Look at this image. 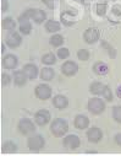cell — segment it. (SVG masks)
I'll return each mask as SVG.
<instances>
[{
  "mask_svg": "<svg viewBox=\"0 0 121 156\" xmlns=\"http://www.w3.org/2000/svg\"><path fill=\"white\" fill-rule=\"evenodd\" d=\"M67 130H69V124H67L66 121H64L61 118H58L52 123L50 132L55 136H62V135H65L67 133Z\"/></svg>",
  "mask_w": 121,
  "mask_h": 156,
  "instance_id": "cell-1",
  "label": "cell"
},
{
  "mask_svg": "<svg viewBox=\"0 0 121 156\" xmlns=\"http://www.w3.org/2000/svg\"><path fill=\"white\" fill-rule=\"evenodd\" d=\"M27 145H28V149H29L31 151H39L40 149L44 147L45 140H44V138H43L42 135L37 134V135H33V136H31V138L28 139Z\"/></svg>",
  "mask_w": 121,
  "mask_h": 156,
  "instance_id": "cell-2",
  "label": "cell"
},
{
  "mask_svg": "<svg viewBox=\"0 0 121 156\" xmlns=\"http://www.w3.org/2000/svg\"><path fill=\"white\" fill-rule=\"evenodd\" d=\"M105 109V103L98 98V97H93L88 101V111L93 114H100Z\"/></svg>",
  "mask_w": 121,
  "mask_h": 156,
  "instance_id": "cell-3",
  "label": "cell"
},
{
  "mask_svg": "<svg viewBox=\"0 0 121 156\" xmlns=\"http://www.w3.org/2000/svg\"><path fill=\"white\" fill-rule=\"evenodd\" d=\"M25 14L29 19H32L35 23H42L45 20V17H47L45 12L43 10H39V9H27L25 11Z\"/></svg>",
  "mask_w": 121,
  "mask_h": 156,
  "instance_id": "cell-4",
  "label": "cell"
},
{
  "mask_svg": "<svg viewBox=\"0 0 121 156\" xmlns=\"http://www.w3.org/2000/svg\"><path fill=\"white\" fill-rule=\"evenodd\" d=\"M18 130L23 134V135H29L32 133H34L35 127L33 124V122L28 118H23L18 122Z\"/></svg>",
  "mask_w": 121,
  "mask_h": 156,
  "instance_id": "cell-5",
  "label": "cell"
},
{
  "mask_svg": "<svg viewBox=\"0 0 121 156\" xmlns=\"http://www.w3.org/2000/svg\"><path fill=\"white\" fill-rule=\"evenodd\" d=\"M34 119H35V123L38 126H45L50 121V113L47 109H39L34 114Z\"/></svg>",
  "mask_w": 121,
  "mask_h": 156,
  "instance_id": "cell-6",
  "label": "cell"
},
{
  "mask_svg": "<svg viewBox=\"0 0 121 156\" xmlns=\"http://www.w3.org/2000/svg\"><path fill=\"white\" fill-rule=\"evenodd\" d=\"M35 96L39 100H48L52 96V89L49 85L40 84L35 87Z\"/></svg>",
  "mask_w": 121,
  "mask_h": 156,
  "instance_id": "cell-7",
  "label": "cell"
},
{
  "mask_svg": "<svg viewBox=\"0 0 121 156\" xmlns=\"http://www.w3.org/2000/svg\"><path fill=\"white\" fill-rule=\"evenodd\" d=\"M79 145H81V140L75 134H70V135H67V136L64 138V146L66 149H69V150H75Z\"/></svg>",
  "mask_w": 121,
  "mask_h": 156,
  "instance_id": "cell-8",
  "label": "cell"
},
{
  "mask_svg": "<svg viewBox=\"0 0 121 156\" xmlns=\"http://www.w3.org/2000/svg\"><path fill=\"white\" fill-rule=\"evenodd\" d=\"M5 41H6V44H8L10 48H17V47L21 44V42H22V38H21L20 33L12 31V32H10V33L6 36V40H5Z\"/></svg>",
  "mask_w": 121,
  "mask_h": 156,
  "instance_id": "cell-9",
  "label": "cell"
},
{
  "mask_svg": "<svg viewBox=\"0 0 121 156\" xmlns=\"http://www.w3.org/2000/svg\"><path fill=\"white\" fill-rule=\"evenodd\" d=\"M83 38H85V41L88 44H92V43H94V42H97L99 40V31L96 27L87 28L85 31V33H83Z\"/></svg>",
  "mask_w": 121,
  "mask_h": 156,
  "instance_id": "cell-10",
  "label": "cell"
},
{
  "mask_svg": "<svg viewBox=\"0 0 121 156\" xmlns=\"http://www.w3.org/2000/svg\"><path fill=\"white\" fill-rule=\"evenodd\" d=\"M18 22H20V32L23 34H29L32 30V25L29 22V17L25 12L18 17Z\"/></svg>",
  "mask_w": 121,
  "mask_h": 156,
  "instance_id": "cell-11",
  "label": "cell"
},
{
  "mask_svg": "<svg viewBox=\"0 0 121 156\" xmlns=\"http://www.w3.org/2000/svg\"><path fill=\"white\" fill-rule=\"evenodd\" d=\"M77 71H78V65L75 62H71V60L65 62L62 64V66H61V73L64 75H66V76H72Z\"/></svg>",
  "mask_w": 121,
  "mask_h": 156,
  "instance_id": "cell-12",
  "label": "cell"
},
{
  "mask_svg": "<svg viewBox=\"0 0 121 156\" xmlns=\"http://www.w3.org/2000/svg\"><path fill=\"white\" fill-rule=\"evenodd\" d=\"M102 136H103V133H102V130H100L99 128H97V127H92V128L88 129V132H87V138H88V140H89L91 143H99L100 139H102Z\"/></svg>",
  "mask_w": 121,
  "mask_h": 156,
  "instance_id": "cell-13",
  "label": "cell"
},
{
  "mask_svg": "<svg viewBox=\"0 0 121 156\" xmlns=\"http://www.w3.org/2000/svg\"><path fill=\"white\" fill-rule=\"evenodd\" d=\"M73 124H75V127H76L77 129L83 130V129L88 128V126H89V119L87 118L86 115H83V114H78V115H76Z\"/></svg>",
  "mask_w": 121,
  "mask_h": 156,
  "instance_id": "cell-14",
  "label": "cell"
},
{
  "mask_svg": "<svg viewBox=\"0 0 121 156\" xmlns=\"http://www.w3.org/2000/svg\"><path fill=\"white\" fill-rule=\"evenodd\" d=\"M27 79H28V76L26 75L23 70H17L14 73V83L17 86H23L27 83Z\"/></svg>",
  "mask_w": 121,
  "mask_h": 156,
  "instance_id": "cell-15",
  "label": "cell"
},
{
  "mask_svg": "<svg viewBox=\"0 0 121 156\" xmlns=\"http://www.w3.org/2000/svg\"><path fill=\"white\" fill-rule=\"evenodd\" d=\"M17 63H18V60H17V58L14 54H8L3 59V65L6 69H14V68H16Z\"/></svg>",
  "mask_w": 121,
  "mask_h": 156,
  "instance_id": "cell-16",
  "label": "cell"
},
{
  "mask_svg": "<svg viewBox=\"0 0 121 156\" xmlns=\"http://www.w3.org/2000/svg\"><path fill=\"white\" fill-rule=\"evenodd\" d=\"M23 71L26 73V75L28 76L29 80L35 79L37 75H38V68H37V65H34V64H26V65L23 66Z\"/></svg>",
  "mask_w": 121,
  "mask_h": 156,
  "instance_id": "cell-17",
  "label": "cell"
},
{
  "mask_svg": "<svg viewBox=\"0 0 121 156\" xmlns=\"http://www.w3.org/2000/svg\"><path fill=\"white\" fill-rule=\"evenodd\" d=\"M53 105H54L56 108H59V109H64V108L67 107L69 100H67L65 96H62V95H56V96L53 98Z\"/></svg>",
  "mask_w": 121,
  "mask_h": 156,
  "instance_id": "cell-18",
  "label": "cell"
},
{
  "mask_svg": "<svg viewBox=\"0 0 121 156\" xmlns=\"http://www.w3.org/2000/svg\"><path fill=\"white\" fill-rule=\"evenodd\" d=\"M93 70L97 75H105L109 73V66L103 62H97L93 65Z\"/></svg>",
  "mask_w": 121,
  "mask_h": 156,
  "instance_id": "cell-19",
  "label": "cell"
},
{
  "mask_svg": "<svg viewBox=\"0 0 121 156\" xmlns=\"http://www.w3.org/2000/svg\"><path fill=\"white\" fill-rule=\"evenodd\" d=\"M54 77V70L52 68H43L40 71V79L45 80V81H50Z\"/></svg>",
  "mask_w": 121,
  "mask_h": 156,
  "instance_id": "cell-20",
  "label": "cell"
},
{
  "mask_svg": "<svg viewBox=\"0 0 121 156\" xmlns=\"http://www.w3.org/2000/svg\"><path fill=\"white\" fill-rule=\"evenodd\" d=\"M104 87H105V85L102 84V83H93V84L89 86V91H91L93 95H102L103 91H104Z\"/></svg>",
  "mask_w": 121,
  "mask_h": 156,
  "instance_id": "cell-21",
  "label": "cell"
},
{
  "mask_svg": "<svg viewBox=\"0 0 121 156\" xmlns=\"http://www.w3.org/2000/svg\"><path fill=\"white\" fill-rule=\"evenodd\" d=\"M45 30L48 31V32H58L59 30H60V23L58 22V21H54V20H49V21H47V23H45Z\"/></svg>",
  "mask_w": 121,
  "mask_h": 156,
  "instance_id": "cell-22",
  "label": "cell"
},
{
  "mask_svg": "<svg viewBox=\"0 0 121 156\" xmlns=\"http://www.w3.org/2000/svg\"><path fill=\"white\" fill-rule=\"evenodd\" d=\"M17 150V146L15 143L12 141H6L3 144V147H2V151L5 152V154H9V152H15Z\"/></svg>",
  "mask_w": 121,
  "mask_h": 156,
  "instance_id": "cell-23",
  "label": "cell"
},
{
  "mask_svg": "<svg viewBox=\"0 0 121 156\" xmlns=\"http://www.w3.org/2000/svg\"><path fill=\"white\" fill-rule=\"evenodd\" d=\"M2 25H3V28H4V30H8V31H12V30H15V27H16V22H15L11 17L4 19Z\"/></svg>",
  "mask_w": 121,
  "mask_h": 156,
  "instance_id": "cell-24",
  "label": "cell"
},
{
  "mask_svg": "<svg viewBox=\"0 0 121 156\" xmlns=\"http://www.w3.org/2000/svg\"><path fill=\"white\" fill-rule=\"evenodd\" d=\"M55 62H56V57H55V54H53V53H47V54H44V55L42 57V63L45 64V65H52V64H54Z\"/></svg>",
  "mask_w": 121,
  "mask_h": 156,
  "instance_id": "cell-25",
  "label": "cell"
},
{
  "mask_svg": "<svg viewBox=\"0 0 121 156\" xmlns=\"http://www.w3.org/2000/svg\"><path fill=\"white\" fill-rule=\"evenodd\" d=\"M62 43H64V37L60 36V34H54L50 38V44L53 47H60Z\"/></svg>",
  "mask_w": 121,
  "mask_h": 156,
  "instance_id": "cell-26",
  "label": "cell"
},
{
  "mask_svg": "<svg viewBox=\"0 0 121 156\" xmlns=\"http://www.w3.org/2000/svg\"><path fill=\"white\" fill-rule=\"evenodd\" d=\"M113 117L117 123H121V106H115L113 108Z\"/></svg>",
  "mask_w": 121,
  "mask_h": 156,
  "instance_id": "cell-27",
  "label": "cell"
},
{
  "mask_svg": "<svg viewBox=\"0 0 121 156\" xmlns=\"http://www.w3.org/2000/svg\"><path fill=\"white\" fill-rule=\"evenodd\" d=\"M77 57L81 60H88L89 59V52L87 49H79L77 52Z\"/></svg>",
  "mask_w": 121,
  "mask_h": 156,
  "instance_id": "cell-28",
  "label": "cell"
},
{
  "mask_svg": "<svg viewBox=\"0 0 121 156\" xmlns=\"http://www.w3.org/2000/svg\"><path fill=\"white\" fill-rule=\"evenodd\" d=\"M102 96L106 100V101H109V102H111L113 101V92H111V90L105 85V87H104V91H103V94H102Z\"/></svg>",
  "mask_w": 121,
  "mask_h": 156,
  "instance_id": "cell-29",
  "label": "cell"
},
{
  "mask_svg": "<svg viewBox=\"0 0 121 156\" xmlns=\"http://www.w3.org/2000/svg\"><path fill=\"white\" fill-rule=\"evenodd\" d=\"M69 55H70V51L67 48H60V49H58V57L60 59H66V58H69Z\"/></svg>",
  "mask_w": 121,
  "mask_h": 156,
  "instance_id": "cell-30",
  "label": "cell"
},
{
  "mask_svg": "<svg viewBox=\"0 0 121 156\" xmlns=\"http://www.w3.org/2000/svg\"><path fill=\"white\" fill-rule=\"evenodd\" d=\"M105 10H106V5L105 4H98L97 5V12H98V15H104L105 14Z\"/></svg>",
  "mask_w": 121,
  "mask_h": 156,
  "instance_id": "cell-31",
  "label": "cell"
},
{
  "mask_svg": "<svg viewBox=\"0 0 121 156\" xmlns=\"http://www.w3.org/2000/svg\"><path fill=\"white\" fill-rule=\"evenodd\" d=\"M10 81H11V77L8 74H3L2 75V83H3V85H9Z\"/></svg>",
  "mask_w": 121,
  "mask_h": 156,
  "instance_id": "cell-32",
  "label": "cell"
},
{
  "mask_svg": "<svg viewBox=\"0 0 121 156\" xmlns=\"http://www.w3.org/2000/svg\"><path fill=\"white\" fill-rule=\"evenodd\" d=\"M8 6H9L8 2H6V0H3V3H2V11L3 12L4 11H8Z\"/></svg>",
  "mask_w": 121,
  "mask_h": 156,
  "instance_id": "cell-33",
  "label": "cell"
},
{
  "mask_svg": "<svg viewBox=\"0 0 121 156\" xmlns=\"http://www.w3.org/2000/svg\"><path fill=\"white\" fill-rule=\"evenodd\" d=\"M115 141H116V144H117V145H120V146H121V133H119V134H116V135H115Z\"/></svg>",
  "mask_w": 121,
  "mask_h": 156,
  "instance_id": "cell-34",
  "label": "cell"
},
{
  "mask_svg": "<svg viewBox=\"0 0 121 156\" xmlns=\"http://www.w3.org/2000/svg\"><path fill=\"white\" fill-rule=\"evenodd\" d=\"M116 95H117V97H119V98H121V85L116 89Z\"/></svg>",
  "mask_w": 121,
  "mask_h": 156,
  "instance_id": "cell-35",
  "label": "cell"
},
{
  "mask_svg": "<svg viewBox=\"0 0 121 156\" xmlns=\"http://www.w3.org/2000/svg\"><path fill=\"white\" fill-rule=\"evenodd\" d=\"M2 52H3V53H4V52H5V46H4V44H3V46H2Z\"/></svg>",
  "mask_w": 121,
  "mask_h": 156,
  "instance_id": "cell-36",
  "label": "cell"
}]
</instances>
